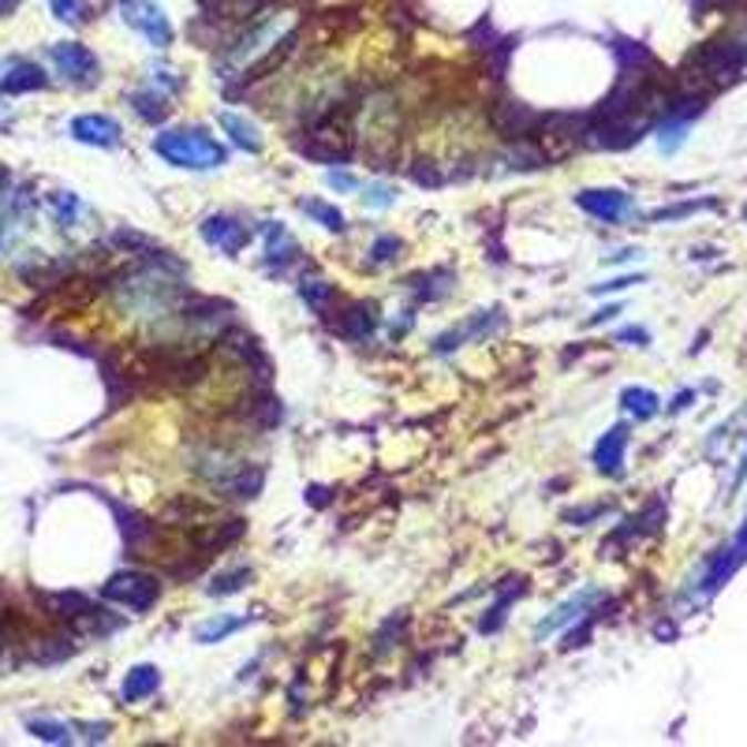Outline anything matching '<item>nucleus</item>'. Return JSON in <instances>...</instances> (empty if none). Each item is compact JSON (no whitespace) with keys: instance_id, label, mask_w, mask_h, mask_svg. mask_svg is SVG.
<instances>
[{"instance_id":"nucleus-38","label":"nucleus","mask_w":747,"mask_h":747,"mask_svg":"<svg viewBox=\"0 0 747 747\" xmlns=\"http://www.w3.org/2000/svg\"><path fill=\"white\" fill-rule=\"evenodd\" d=\"M617 341H639V344H647L650 336L643 333V330H620V333H617Z\"/></svg>"},{"instance_id":"nucleus-40","label":"nucleus","mask_w":747,"mask_h":747,"mask_svg":"<svg viewBox=\"0 0 747 747\" xmlns=\"http://www.w3.org/2000/svg\"><path fill=\"white\" fill-rule=\"evenodd\" d=\"M306 501H311V505H325V501H330V489H319V486H314V489H311V497H306Z\"/></svg>"},{"instance_id":"nucleus-3","label":"nucleus","mask_w":747,"mask_h":747,"mask_svg":"<svg viewBox=\"0 0 747 747\" xmlns=\"http://www.w3.org/2000/svg\"><path fill=\"white\" fill-rule=\"evenodd\" d=\"M363 158L371 161V169H393L396 158H401V112L388 98L374 101V105H366V124H363Z\"/></svg>"},{"instance_id":"nucleus-2","label":"nucleus","mask_w":747,"mask_h":747,"mask_svg":"<svg viewBox=\"0 0 747 747\" xmlns=\"http://www.w3.org/2000/svg\"><path fill=\"white\" fill-rule=\"evenodd\" d=\"M153 150H158V158H165L169 165L176 169H194V172H210L224 165V147L218 139H210L202 128H172V131H161L158 139H153Z\"/></svg>"},{"instance_id":"nucleus-6","label":"nucleus","mask_w":747,"mask_h":747,"mask_svg":"<svg viewBox=\"0 0 747 747\" xmlns=\"http://www.w3.org/2000/svg\"><path fill=\"white\" fill-rule=\"evenodd\" d=\"M124 19L139 30L153 49L172 46V23L153 0H124Z\"/></svg>"},{"instance_id":"nucleus-10","label":"nucleus","mask_w":747,"mask_h":747,"mask_svg":"<svg viewBox=\"0 0 747 747\" xmlns=\"http://www.w3.org/2000/svg\"><path fill=\"white\" fill-rule=\"evenodd\" d=\"M49 87V75L38 64H30V60H0V94L16 98V94H34V90H46Z\"/></svg>"},{"instance_id":"nucleus-11","label":"nucleus","mask_w":747,"mask_h":747,"mask_svg":"<svg viewBox=\"0 0 747 747\" xmlns=\"http://www.w3.org/2000/svg\"><path fill=\"white\" fill-rule=\"evenodd\" d=\"M538 124H542L538 112L519 105V101H501V105L494 109V128H497L501 139H513V142L527 139L531 131H538Z\"/></svg>"},{"instance_id":"nucleus-26","label":"nucleus","mask_w":747,"mask_h":747,"mask_svg":"<svg viewBox=\"0 0 747 747\" xmlns=\"http://www.w3.org/2000/svg\"><path fill=\"white\" fill-rule=\"evenodd\" d=\"M49 8H53V16L60 19V23H68V27H79V23H87V19L94 16L87 0H49Z\"/></svg>"},{"instance_id":"nucleus-42","label":"nucleus","mask_w":747,"mask_h":747,"mask_svg":"<svg viewBox=\"0 0 747 747\" xmlns=\"http://www.w3.org/2000/svg\"><path fill=\"white\" fill-rule=\"evenodd\" d=\"M688 404H692V393H680L677 404H673V412H680V407H688Z\"/></svg>"},{"instance_id":"nucleus-36","label":"nucleus","mask_w":747,"mask_h":747,"mask_svg":"<svg viewBox=\"0 0 747 747\" xmlns=\"http://www.w3.org/2000/svg\"><path fill=\"white\" fill-rule=\"evenodd\" d=\"M388 202H393V191H388V188H374L371 194H366V206H382L385 210Z\"/></svg>"},{"instance_id":"nucleus-19","label":"nucleus","mask_w":747,"mask_h":747,"mask_svg":"<svg viewBox=\"0 0 747 747\" xmlns=\"http://www.w3.org/2000/svg\"><path fill=\"white\" fill-rule=\"evenodd\" d=\"M300 295H303V303L311 306L314 314H322V319H330V314H333L336 292H333L330 281H322V277H314V273H306V277L300 281Z\"/></svg>"},{"instance_id":"nucleus-41","label":"nucleus","mask_w":747,"mask_h":747,"mask_svg":"<svg viewBox=\"0 0 747 747\" xmlns=\"http://www.w3.org/2000/svg\"><path fill=\"white\" fill-rule=\"evenodd\" d=\"M613 314H620V306H606V311H602V314H598V319H595V322H609V319H613Z\"/></svg>"},{"instance_id":"nucleus-31","label":"nucleus","mask_w":747,"mask_h":747,"mask_svg":"<svg viewBox=\"0 0 747 747\" xmlns=\"http://www.w3.org/2000/svg\"><path fill=\"white\" fill-rule=\"evenodd\" d=\"M27 729L34 733L38 740H49V744H68L71 740V733L60 721H30Z\"/></svg>"},{"instance_id":"nucleus-34","label":"nucleus","mask_w":747,"mask_h":747,"mask_svg":"<svg viewBox=\"0 0 747 747\" xmlns=\"http://www.w3.org/2000/svg\"><path fill=\"white\" fill-rule=\"evenodd\" d=\"M404 624H407L404 613H401V617H393V620H388L385 628H382V636H377V650H388V647H393L396 636H401V628H404Z\"/></svg>"},{"instance_id":"nucleus-35","label":"nucleus","mask_w":747,"mask_h":747,"mask_svg":"<svg viewBox=\"0 0 747 747\" xmlns=\"http://www.w3.org/2000/svg\"><path fill=\"white\" fill-rule=\"evenodd\" d=\"M598 516H606V508H602V505H590V508H568V513H565L568 524H583V519H598Z\"/></svg>"},{"instance_id":"nucleus-32","label":"nucleus","mask_w":747,"mask_h":747,"mask_svg":"<svg viewBox=\"0 0 747 747\" xmlns=\"http://www.w3.org/2000/svg\"><path fill=\"white\" fill-rule=\"evenodd\" d=\"M401 235H382V240H374V248H371V254H374V262H393L396 254H401Z\"/></svg>"},{"instance_id":"nucleus-45","label":"nucleus","mask_w":747,"mask_h":747,"mask_svg":"<svg viewBox=\"0 0 747 747\" xmlns=\"http://www.w3.org/2000/svg\"><path fill=\"white\" fill-rule=\"evenodd\" d=\"M19 0H0V12H8V8H16Z\"/></svg>"},{"instance_id":"nucleus-24","label":"nucleus","mask_w":747,"mask_h":747,"mask_svg":"<svg viewBox=\"0 0 747 747\" xmlns=\"http://www.w3.org/2000/svg\"><path fill=\"white\" fill-rule=\"evenodd\" d=\"M240 628H243V617H229V613H224V617H213L206 624H199V628H194V639L199 643H221L224 636H232V632H240Z\"/></svg>"},{"instance_id":"nucleus-39","label":"nucleus","mask_w":747,"mask_h":747,"mask_svg":"<svg viewBox=\"0 0 747 747\" xmlns=\"http://www.w3.org/2000/svg\"><path fill=\"white\" fill-rule=\"evenodd\" d=\"M87 729V740H105L109 736V725H83Z\"/></svg>"},{"instance_id":"nucleus-22","label":"nucleus","mask_w":747,"mask_h":747,"mask_svg":"<svg viewBox=\"0 0 747 747\" xmlns=\"http://www.w3.org/2000/svg\"><path fill=\"white\" fill-rule=\"evenodd\" d=\"M344 319H341V330L344 336H352V341H363V336H371V330H374V314H371V306L366 303H352V306H344Z\"/></svg>"},{"instance_id":"nucleus-4","label":"nucleus","mask_w":747,"mask_h":747,"mask_svg":"<svg viewBox=\"0 0 747 747\" xmlns=\"http://www.w3.org/2000/svg\"><path fill=\"white\" fill-rule=\"evenodd\" d=\"M101 598L105 602H117V606H128L135 613H147L158 606L161 598V579L150 576V572L142 568H128V572H117L105 587H101Z\"/></svg>"},{"instance_id":"nucleus-1","label":"nucleus","mask_w":747,"mask_h":747,"mask_svg":"<svg viewBox=\"0 0 747 747\" xmlns=\"http://www.w3.org/2000/svg\"><path fill=\"white\" fill-rule=\"evenodd\" d=\"M355 117H360V105H341L325 109L319 120H311V128H306L303 135V153L314 161H347L355 153V142H360V124H355Z\"/></svg>"},{"instance_id":"nucleus-33","label":"nucleus","mask_w":747,"mask_h":747,"mask_svg":"<svg viewBox=\"0 0 747 747\" xmlns=\"http://www.w3.org/2000/svg\"><path fill=\"white\" fill-rule=\"evenodd\" d=\"M153 83L161 87V94H165V98H176L183 90V83L176 79V71H169V68H153Z\"/></svg>"},{"instance_id":"nucleus-28","label":"nucleus","mask_w":747,"mask_h":747,"mask_svg":"<svg viewBox=\"0 0 747 747\" xmlns=\"http://www.w3.org/2000/svg\"><path fill=\"white\" fill-rule=\"evenodd\" d=\"M248 579H251V568L248 565H240V568H232V572H221L218 579L210 583V595H235L240 587H248Z\"/></svg>"},{"instance_id":"nucleus-14","label":"nucleus","mask_w":747,"mask_h":747,"mask_svg":"<svg viewBox=\"0 0 747 747\" xmlns=\"http://www.w3.org/2000/svg\"><path fill=\"white\" fill-rule=\"evenodd\" d=\"M202 235H206V243H213V248L224 251V254H240L251 240L248 229H243L235 218H210L206 224H202Z\"/></svg>"},{"instance_id":"nucleus-16","label":"nucleus","mask_w":747,"mask_h":747,"mask_svg":"<svg viewBox=\"0 0 747 747\" xmlns=\"http://www.w3.org/2000/svg\"><path fill=\"white\" fill-rule=\"evenodd\" d=\"M624 445H628V426H613L602 434V442L595 445V467L602 475H620Z\"/></svg>"},{"instance_id":"nucleus-44","label":"nucleus","mask_w":747,"mask_h":747,"mask_svg":"<svg viewBox=\"0 0 747 747\" xmlns=\"http://www.w3.org/2000/svg\"><path fill=\"white\" fill-rule=\"evenodd\" d=\"M744 478H747V456H744V464H740V471H736V486H740V483H744Z\"/></svg>"},{"instance_id":"nucleus-23","label":"nucleus","mask_w":747,"mask_h":747,"mask_svg":"<svg viewBox=\"0 0 747 747\" xmlns=\"http://www.w3.org/2000/svg\"><path fill=\"white\" fill-rule=\"evenodd\" d=\"M620 404L628 407V412L636 415V418H654V415H658V396H654L650 388H639V385L624 388Z\"/></svg>"},{"instance_id":"nucleus-20","label":"nucleus","mask_w":747,"mask_h":747,"mask_svg":"<svg viewBox=\"0 0 747 747\" xmlns=\"http://www.w3.org/2000/svg\"><path fill=\"white\" fill-rule=\"evenodd\" d=\"M158 688H161V673L153 669V665H135L124 680V699L142 703V699H150V695H158Z\"/></svg>"},{"instance_id":"nucleus-37","label":"nucleus","mask_w":747,"mask_h":747,"mask_svg":"<svg viewBox=\"0 0 747 747\" xmlns=\"http://www.w3.org/2000/svg\"><path fill=\"white\" fill-rule=\"evenodd\" d=\"M330 183H333L336 191H355V188H360V180H355V176H344V172H333Z\"/></svg>"},{"instance_id":"nucleus-12","label":"nucleus","mask_w":747,"mask_h":747,"mask_svg":"<svg viewBox=\"0 0 747 747\" xmlns=\"http://www.w3.org/2000/svg\"><path fill=\"white\" fill-rule=\"evenodd\" d=\"M744 561H747V519H744L740 535L733 538V546H729V549H721V557L714 561L710 572H706V576H703V583H699L703 595H714V590H721V587H725V579H729L733 572L744 565Z\"/></svg>"},{"instance_id":"nucleus-13","label":"nucleus","mask_w":747,"mask_h":747,"mask_svg":"<svg viewBox=\"0 0 747 747\" xmlns=\"http://www.w3.org/2000/svg\"><path fill=\"white\" fill-rule=\"evenodd\" d=\"M46 606V617H53L60 624H90L94 620V606L79 595V590H53V595H38Z\"/></svg>"},{"instance_id":"nucleus-9","label":"nucleus","mask_w":747,"mask_h":747,"mask_svg":"<svg viewBox=\"0 0 747 747\" xmlns=\"http://www.w3.org/2000/svg\"><path fill=\"white\" fill-rule=\"evenodd\" d=\"M71 139L87 142V147H98V150H117L120 142H124V128H120L112 117L87 112V117L71 120Z\"/></svg>"},{"instance_id":"nucleus-29","label":"nucleus","mask_w":747,"mask_h":747,"mask_svg":"<svg viewBox=\"0 0 747 747\" xmlns=\"http://www.w3.org/2000/svg\"><path fill=\"white\" fill-rule=\"evenodd\" d=\"M407 172H412V180L415 183H423V188H437L445 176H442V169L434 165V161H426V158H418V161H412L407 165Z\"/></svg>"},{"instance_id":"nucleus-18","label":"nucleus","mask_w":747,"mask_h":747,"mask_svg":"<svg viewBox=\"0 0 747 747\" xmlns=\"http://www.w3.org/2000/svg\"><path fill=\"white\" fill-rule=\"evenodd\" d=\"M221 128H224V135H229V142H235L240 150L262 153V135L248 117H240V112H221Z\"/></svg>"},{"instance_id":"nucleus-43","label":"nucleus","mask_w":747,"mask_h":747,"mask_svg":"<svg viewBox=\"0 0 747 747\" xmlns=\"http://www.w3.org/2000/svg\"><path fill=\"white\" fill-rule=\"evenodd\" d=\"M8 180H12V172H8L4 165H0V191H4V188H8Z\"/></svg>"},{"instance_id":"nucleus-46","label":"nucleus","mask_w":747,"mask_h":747,"mask_svg":"<svg viewBox=\"0 0 747 747\" xmlns=\"http://www.w3.org/2000/svg\"><path fill=\"white\" fill-rule=\"evenodd\" d=\"M0 124H8V105H0Z\"/></svg>"},{"instance_id":"nucleus-15","label":"nucleus","mask_w":747,"mask_h":747,"mask_svg":"<svg viewBox=\"0 0 747 747\" xmlns=\"http://www.w3.org/2000/svg\"><path fill=\"white\" fill-rule=\"evenodd\" d=\"M602 602V590H583V595H576L572 602H565L561 609H554L549 613L546 620L538 624V639H546V636H554V632H561V628H568L572 620L579 617V613H587V609H595Z\"/></svg>"},{"instance_id":"nucleus-5","label":"nucleus","mask_w":747,"mask_h":747,"mask_svg":"<svg viewBox=\"0 0 747 747\" xmlns=\"http://www.w3.org/2000/svg\"><path fill=\"white\" fill-rule=\"evenodd\" d=\"M587 120L583 117H542L538 124V150L546 161H565L572 150L583 147Z\"/></svg>"},{"instance_id":"nucleus-21","label":"nucleus","mask_w":747,"mask_h":747,"mask_svg":"<svg viewBox=\"0 0 747 747\" xmlns=\"http://www.w3.org/2000/svg\"><path fill=\"white\" fill-rule=\"evenodd\" d=\"M300 254V243L292 240L289 229H281L277 221L265 224V259L270 262H292Z\"/></svg>"},{"instance_id":"nucleus-30","label":"nucleus","mask_w":747,"mask_h":747,"mask_svg":"<svg viewBox=\"0 0 747 747\" xmlns=\"http://www.w3.org/2000/svg\"><path fill=\"white\" fill-rule=\"evenodd\" d=\"M49 206H53L57 221L64 224V229H68L71 221H75V213L83 210V206H79V199H75V194H64V191H60V194H53V199H49Z\"/></svg>"},{"instance_id":"nucleus-7","label":"nucleus","mask_w":747,"mask_h":747,"mask_svg":"<svg viewBox=\"0 0 747 747\" xmlns=\"http://www.w3.org/2000/svg\"><path fill=\"white\" fill-rule=\"evenodd\" d=\"M49 60H53L57 71L68 79V83L90 87L98 79V57L90 53L87 46H79V42H60V46H53V49H49Z\"/></svg>"},{"instance_id":"nucleus-27","label":"nucleus","mask_w":747,"mask_h":747,"mask_svg":"<svg viewBox=\"0 0 747 747\" xmlns=\"http://www.w3.org/2000/svg\"><path fill=\"white\" fill-rule=\"evenodd\" d=\"M165 101H169L165 94H135V98H131V109H135L142 120L158 124V120H165V112H169Z\"/></svg>"},{"instance_id":"nucleus-25","label":"nucleus","mask_w":747,"mask_h":747,"mask_svg":"<svg viewBox=\"0 0 747 747\" xmlns=\"http://www.w3.org/2000/svg\"><path fill=\"white\" fill-rule=\"evenodd\" d=\"M303 213L306 218H314L319 224H325L330 232H344L347 224H344V213L336 210V206H330V202H319V199H303Z\"/></svg>"},{"instance_id":"nucleus-17","label":"nucleus","mask_w":747,"mask_h":747,"mask_svg":"<svg viewBox=\"0 0 747 747\" xmlns=\"http://www.w3.org/2000/svg\"><path fill=\"white\" fill-rule=\"evenodd\" d=\"M295 46H300V34H284V38H277L270 53H265L262 60H254V64H251L248 83H262V79L277 75V71H281L284 64H289V57L295 53Z\"/></svg>"},{"instance_id":"nucleus-8","label":"nucleus","mask_w":747,"mask_h":747,"mask_svg":"<svg viewBox=\"0 0 747 747\" xmlns=\"http://www.w3.org/2000/svg\"><path fill=\"white\" fill-rule=\"evenodd\" d=\"M576 206L587 210L590 218L606 221V224H617L632 213V194H624L617 188H595V191H579L576 194Z\"/></svg>"}]
</instances>
